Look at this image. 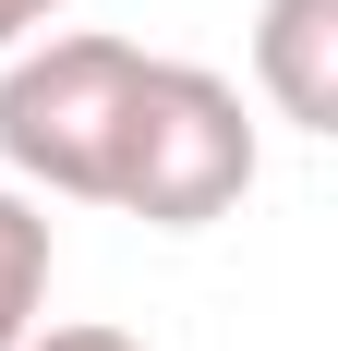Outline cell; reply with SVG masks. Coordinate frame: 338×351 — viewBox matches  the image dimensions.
<instances>
[{"instance_id":"cell-1","label":"cell","mask_w":338,"mask_h":351,"mask_svg":"<svg viewBox=\"0 0 338 351\" xmlns=\"http://www.w3.org/2000/svg\"><path fill=\"white\" fill-rule=\"evenodd\" d=\"M254 194V121L242 85L205 61H145L121 109V158H109V206L145 230H205Z\"/></svg>"},{"instance_id":"cell-5","label":"cell","mask_w":338,"mask_h":351,"mask_svg":"<svg viewBox=\"0 0 338 351\" xmlns=\"http://www.w3.org/2000/svg\"><path fill=\"white\" fill-rule=\"evenodd\" d=\"M25 351H145V339H133V327H97V315H73V327L36 315V327H25Z\"/></svg>"},{"instance_id":"cell-6","label":"cell","mask_w":338,"mask_h":351,"mask_svg":"<svg viewBox=\"0 0 338 351\" xmlns=\"http://www.w3.org/2000/svg\"><path fill=\"white\" fill-rule=\"evenodd\" d=\"M49 12H61V0H0V49H25V36L49 25Z\"/></svg>"},{"instance_id":"cell-3","label":"cell","mask_w":338,"mask_h":351,"mask_svg":"<svg viewBox=\"0 0 338 351\" xmlns=\"http://www.w3.org/2000/svg\"><path fill=\"white\" fill-rule=\"evenodd\" d=\"M254 85L278 121L338 134V0H266L254 12Z\"/></svg>"},{"instance_id":"cell-4","label":"cell","mask_w":338,"mask_h":351,"mask_svg":"<svg viewBox=\"0 0 338 351\" xmlns=\"http://www.w3.org/2000/svg\"><path fill=\"white\" fill-rule=\"evenodd\" d=\"M36 303H49V206L25 182H0V351H25Z\"/></svg>"},{"instance_id":"cell-2","label":"cell","mask_w":338,"mask_h":351,"mask_svg":"<svg viewBox=\"0 0 338 351\" xmlns=\"http://www.w3.org/2000/svg\"><path fill=\"white\" fill-rule=\"evenodd\" d=\"M133 73H145V49L133 36H97V25L12 49V73H0V170L25 182L36 206L49 194L61 206H109V158H121Z\"/></svg>"}]
</instances>
